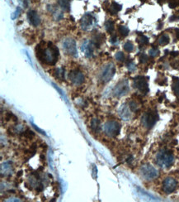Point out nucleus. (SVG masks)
<instances>
[{
  "label": "nucleus",
  "mask_w": 179,
  "mask_h": 202,
  "mask_svg": "<svg viewBox=\"0 0 179 202\" xmlns=\"http://www.w3.org/2000/svg\"><path fill=\"white\" fill-rule=\"evenodd\" d=\"M36 56L40 62L54 66L58 61L59 49L50 41L47 42L46 47H43L41 42L36 47Z\"/></svg>",
  "instance_id": "1"
},
{
  "label": "nucleus",
  "mask_w": 179,
  "mask_h": 202,
  "mask_svg": "<svg viewBox=\"0 0 179 202\" xmlns=\"http://www.w3.org/2000/svg\"><path fill=\"white\" fill-rule=\"evenodd\" d=\"M155 162L161 168H169L174 162V156L172 152L167 149H162L156 154Z\"/></svg>",
  "instance_id": "2"
},
{
  "label": "nucleus",
  "mask_w": 179,
  "mask_h": 202,
  "mask_svg": "<svg viewBox=\"0 0 179 202\" xmlns=\"http://www.w3.org/2000/svg\"><path fill=\"white\" fill-rule=\"evenodd\" d=\"M159 120V115L154 110H149L142 116L141 123L146 128H151Z\"/></svg>",
  "instance_id": "3"
},
{
  "label": "nucleus",
  "mask_w": 179,
  "mask_h": 202,
  "mask_svg": "<svg viewBox=\"0 0 179 202\" xmlns=\"http://www.w3.org/2000/svg\"><path fill=\"white\" fill-rule=\"evenodd\" d=\"M120 124L118 122L111 120V121H107L103 126V130L105 132L107 136L114 138L116 137L119 134L120 132Z\"/></svg>",
  "instance_id": "4"
},
{
  "label": "nucleus",
  "mask_w": 179,
  "mask_h": 202,
  "mask_svg": "<svg viewBox=\"0 0 179 202\" xmlns=\"http://www.w3.org/2000/svg\"><path fill=\"white\" fill-rule=\"evenodd\" d=\"M141 176L146 180H153L159 176L158 170L150 164H144L139 169Z\"/></svg>",
  "instance_id": "5"
},
{
  "label": "nucleus",
  "mask_w": 179,
  "mask_h": 202,
  "mask_svg": "<svg viewBox=\"0 0 179 202\" xmlns=\"http://www.w3.org/2000/svg\"><path fill=\"white\" fill-rule=\"evenodd\" d=\"M62 47L64 52L69 56H77L78 51L76 47V42L72 38H66L62 42Z\"/></svg>",
  "instance_id": "6"
},
{
  "label": "nucleus",
  "mask_w": 179,
  "mask_h": 202,
  "mask_svg": "<svg viewBox=\"0 0 179 202\" xmlns=\"http://www.w3.org/2000/svg\"><path fill=\"white\" fill-rule=\"evenodd\" d=\"M130 90L129 82L126 80H122L116 84V85L113 89V95L115 97H122L126 95Z\"/></svg>",
  "instance_id": "7"
},
{
  "label": "nucleus",
  "mask_w": 179,
  "mask_h": 202,
  "mask_svg": "<svg viewBox=\"0 0 179 202\" xmlns=\"http://www.w3.org/2000/svg\"><path fill=\"white\" fill-rule=\"evenodd\" d=\"M115 73H116V67L114 64L112 63L107 64L102 69L100 75V79L103 83H107L112 79Z\"/></svg>",
  "instance_id": "8"
},
{
  "label": "nucleus",
  "mask_w": 179,
  "mask_h": 202,
  "mask_svg": "<svg viewBox=\"0 0 179 202\" xmlns=\"http://www.w3.org/2000/svg\"><path fill=\"white\" fill-rule=\"evenodd\" d=\"M133 85L135 89H137L139 91H140L143 94H147L149 90V85L147 80L145 76H137L135 78L133 81Z\"/></svg>",
  "instance_id": "9"
},
{
  "label": "nucleus",
  "mask_w": 179,
  "mask_h": 202,
  "mask_svg": "<svg viewBox=\"0 0 179 202\" xmlns=\"http://www.w3.org/2000/svg\"><path fill=\"white\" fill-rule=\"evenodd\" d=\"M95 23H96V18L93 17L92 14H85L82 18L81 22H80L82 29H83L85 31L90 30L95 25Z\"/></svg>",
  "instance_id": "10"
},
{
  "label": "nucleus",
  "mask_w": 179,
  "mask_h": 202,
  "mask_svg": "<svg viewBox=\"0 0 179 202\" xmlns=\"http://www.w3.org/2000/svg\"><path fill=\"white\" fill-rule=\"evenodd\" d=\"M177 186H178V182L174 178L167 177L163 182V190L166 194H170L176 190Z\"/></svg>",
  "instance_id": "11"
},
{
  "label": "nucleus",
  "mask_w": 179,
  "mask_h": 202,
  "mask_svg": "<svg viewBox=\"0 0 179 202\" xmlns=\"http://www.w3.org/2000/svg\"><path fill=\"white\" fill-rule=\"evenodd\" d=\"M69 79L73 85H79L84 82V75L79 70H74L69 73Z\"/></svg>",
  "instance_id": "12"
},
{
  "label": "nucleus",
  "mask_w": 179,
  "mask_h": 202,
  "mask_svg": "<svg viewBox=\"0 0 179 202\" xmlns=\"http://www.w3.org/2000/svg\"><path fill=\"white\" fill-rule=\"evenodd\" d=\"M93 43L92 41H84L81 45V51L84 53L87 57L90 58L93 56Z\"/></svg>",
  "instance_id": "13"
},
{
  "label": "nucleus",
  "mask_w": 179,
  "mask_h": 202,
  "mask_svg": "<svg viewBox=\"0 0 179 202\" xmlns=\"http://www.w3.org/2000/svg\"><path fill=\"white\" fill-rule=\"evenodd\" d=\"M27 18L29 20V22L34 26V27H37L38 25H40V19L38 14L35 11V10H30L27 14Z\"/></svg>",
  "instance_id": "14"
},
{
  "label": "nucleus",
  "mask_w": 179,
  "mask_h": 202,
  "mask_svg": "<svg viewBox=\"0 0 179 202\" xmlns=\"http://www.w3.org/2000/svg\"><path fill=\"white\" fill-rule=\"evenodd\" d=\"M131 110L129 107V105L126 104H122L119 108V115L121 119L124 120H129L131 118Z\"/></svg>",
  "instance_id": "15"
},
{
  "label": "nucleus",
  "mask_w": 179,
  "mask_h": 202,
  "mask_svg": "<svg viewBox=\"0 0 179 202\" xmlns=\"http://www.w3.org/2000/svg\"><path fill=\"white\" fill-rule=\"evenodd\" d=\"M104 41V36L102 34H97L93 37L92 42L93 43L94 47H100V46L103 43Z\"/></svg>",
  "instance_id": "16"
},
{
  "label": "nucleus",
  "mask_w": 179,
  "mask_h": 202,
  "mask_svg": "<svg viewBox=\"0 0 179 202\" xmlns=\"http://www.w3.org/2000/svg\"><path fill=\"white\" fill-rule=\"evenodd\" d=\"M91 128L95 133H98L101 129V123L98 119H93L91 121Z\"/></svg>",
  "instance_id": "17"
},
{
  "label": "nucleus",
  "mask_w": 179,
  "mask_h": 202,
  "mask_svg": "<svg viewBox=\"0 0 179 202\" xmlns=\"http://www.w3.org/2000/svg\"><path fill=\"white\" fill-rule=\"evenodd\" d=\"M120 10H121V5H120L119 3L116 2H112L109 7V12L112 14H116Z\"/></svg>",
  "instance_id": "18"
},
{
  "label": "nucleus",
  "mask_w": 179,
  "mask_h": 202,
  "mask_svg": "<svg viewBox=\"0 0 179 202\" xmlns=\"http://www.w3.org/2000/svg\"><path fill=\"white\" fill-rule=\"evenodd\" d=\"M70 1L71 0H59V4L60 7L64 11L69 12L70 10Z\"/></svg>",
  "instance_id": "19"
},
{
  "label": "nucleus",
  "mask_w": 179,
  "mask_h": 202,
  "mask_svg": "<svg viewBox=\"0 0 179 202\" xmlns=\"http://www.w3.org/2000/svg\"><path fill=\"white\" fill-rule=\"evenodd\" d=\"M169 41H170V38H169V37H168V35L164 34V35H162V36L159 37L158 41H159V45H161V46H166L167 44L169 43Z\"/></svg>",
  "instance_id": "20"
},
{
  "label": "nucleus",
  "mask_w": 179,
  "mask_h": 202,
  "mask_svg": "<svg viewBox=\"0 0 179 202\" xmlns=\"http://www.w3.org/2000/svg\"><path fill=\"white\" fill-rule=\"evenodd\" d=\"M115 25H114V22L112 20L106 21V23H105V28H106V32L109 33H112L113 31H114V28H115Z\"/></svg>",
  "instance_id": "21"
},
{
  "label": "nucleus",
  "mask_w": 179,
  "mask_h": 202,
  "mask_svg": "<svg viewBox=\"0 0 179 202\" xmlns=\"http://www.w3.org/2000/svg\"><path fill=\"white\" fill-rule=\"evenodd\" d=\"M118 31H119V33L122 37H126L129 34V32H130L129 28L126 27V26H119Z\"/></svg>",
  "instance_id": "22"
},
{
  "label": "nucleus",
  "mask_w": 179,
  "mask_h": 202,
  "mask_svg": "<svg viewBox=\"0 0 179 202\" xmlns=\"http://www.w3.org/2000/svg\"><path fill=\"white\" fill-rule=\"evenodd\" d=\"M123 48H124V50L126 51V52H131L134 50V45L131 41H126V43L124 44V46H123Z\"/></svg>",
  "instance_id": "23"
},
{
  "label": "nucleus",
  "mask_w": 179,
  "mask_h": 202,
  "mask_svg": "<svg viewBox=\"0 0 179 202\" xmlns=\"http://www.w3.org/2000/svg\"><path fill=\"white\" fill-rule=\"evenodd\" d=\"M1 171H2V173L4 171V172H7L9 173L11 171V165H10V162H5L2 165V167H1Z\"/></svg>",
  "instance_id": "24"
},
{
  "label": "nucleus",
  "mask_w": 179,
  "mask_h": 202,
  "mask_svg": "<svg viewBox=\"0 0 179 202\" xmlns=\"http://www.w3.org/2000/svg\"><path fill=\"white\" fill-rule=\"evenodd\" d=\"M172 89H173L174 93L178 96H179V79L174 81L173 85H172Z\"/></svg>",
  "instance_id": "25"
},
{
  "label": "nucleus",
  "mask_w": 179,
  "mask_h": 202,
  "mask_svg": "<svg viewBox=\"0 0 179 202\" xmlns=\"http://www.w3.org/2000/svg\"><path fill=\"white\" fill-rule=\"evenodd\" d=\"M138 41L141 45H147L149 43V39H148L147 37L142 35V36H140L139 38H138Z\"/></svg>",
  "instance_id": "26"
},
{
  "label": "nucleus",
  "mask_w": 179,
  "mask_h": 202,
  "mask_svg": "<svg viewBox=\"0 0 179 202\" xmlns=\"http://www.w3.org/2000/svg\"><path fill=\"white\" fill-rule=\"evenodd\" d=\"M126 66H127L128 70H129L130 71H135V69H136L135 65V64L133 63V61H128V62L126 63Z\"/></svg>",
  "instance_id": "27"
},
{
  "label": "nucleus",
  "mask_w": 179,
  "mask_h": 202,
  "mask_svg": "<svg viewBox=\"0 0 179 202\" xmlns=\"http://www.w3.org/2000/svg\"><path fill=\"white\" fill-rule=\"evenodd\" d=\"M115 57H116V59L118 61H125V55L123 54V52H117L116 54L115 55Z\"/></svg>",
  "instance_id": "28"
},
{
  "label": "nucleus",
  "mask_w": 179,
  "mask_h": 202,
  "mask_svg": "<svg viewBox=\"0 0 179 202\" xmlns=\"http://www.w3.org/2000/svg\"><path fill=\"white\" fill-rule=\"evenodd\" d=\"M129 107H130L131 110L132 112H135V111H136V110L138 109V104H137L136 102H135V101H131L130 104H129Z\"/></svg>",
  "instance_id": "29"
},
{
  "label": "nucleus",
  "mask_w": 179,
  "mask_h": 202,
  "mask_svg": "<svg viewBox=\"0 0 179 202\" xmlns=\"http://www.w3.org/2000/svg\"><path fill=\"white\" fill-rule=\"evenodd\" d=\"M149 54L152 57H155V56H157L159 54V51L158 49H156V48H152V49H150L149 51Z\"/></svg>",
  "instance_id": "30"
},
{
  "label": "nucleus",
  "mask_w": 179,
  "mask_h": 202,
  "mask_svg": "<svg viewBox=\"0 0 179 202\" xmlns=\"http://www.w3.org/2000/svg\"><path fill=\"white\" fill-rule=\"evenodd\" d=\"M34 133L32 132V131H31V130H29V129H27L26 131H24L23 132V136L24 137H26V138H32V137H34Z\"/></svg>",
  "instance_id": "31"
},
{
  "label": "nucleus",
  "mask_w": 179,
  "mask_h": 202,
  "mask_svg": "<svg viewBox=\"0 0 179 202\" xmlns=\"http://www.w3.org/2000/svg\"><path fill=\"white\" fill-rule=\"evenodd\" d=\"M147 61H148V56H147L145 54L143 53V54L140 55V56H139V61H140L141 63H145Z\"/></svg>",
  "instance_id": "32"
},
{
  "label": "nucleus",
  "mask_w": 179,
  "mask_h": 202,
  "mask_svg": "<svg viewBox=\"0 0 179 202\" xmlns=\"http://www.w3.org/2000/svg\"><path fill=\"white\" fill-rule=\"evenodd\" d=\"M116 41H117V36H116V35H112V36L111 37V38H110V42L114 44V43H116Z\"/></svg>",
  "instance_id": "33"
},
{
  "label": "nucleus",
  "mask_w": 179,
  "mask_h": 202,
  "mask_svg": "<svg viewBox=\"0 0 179 202\" xmlns=\"http://www.w3.org/2000/svg\"><path fill=\"white\" fill-rule=\"evenodd\" d=\"M19 13H20V8H19V7H17V10H16V12L14 13V16H13V19L17 18V16L19 15Z\"/></svg>",
  "instance_id": "34"
},
{
  "label": "nucleus",
  "mask_w": 179,
  "mask_h": 202,
  "mask_svg": "<svg viewBox=\"0 0 179 202\" xmlns=\"http://www.w3.org/2000/svg\"><path fill=\"white\" fill-rule=\"evenodd\" d=\"M19 2L23 5V7H27V6H28V1L27 0H19Z\"/></svg>",
  "instance_id": "35"
},
{
  "label": "nucleus",
  "mask_w": 179,
  "mask_h": 202,
  "mask_svg": "<svg viewBox=\"0 0 179 202\" xmlns=\"http://www.w3.org/2000/svg\"><path fill=\"white\" fill-rule=\"evenodd\" d=\"M170 55L172 56H177L178 55V52H172L170 53Z\"/></svg>",
  "instance_id": "36"
},
{
  "label": "nucleus",
  "mask_w": 179,
  "mask_h": 202,
  "mask_svg": "<svg viewBox=\"0 0 179 202\" xmlns=\"http://www.w3.org/2000/svg\"><path fill=\"white\" fill-rule=\"evenodd\" d=\"M176 36L179 39V29H176Z\"/></svg>",
  "instance_id": "37"
}]
</instances>
